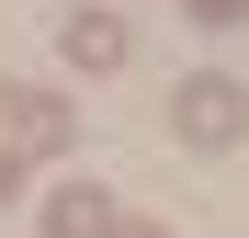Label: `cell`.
<instances>
[{
	"label": "cell",
	"mask_w": 249,
	"mask_h": 238,
	"mask_svg": "<svg viewBox=\"0 0 249 238\" xmlns=\"http://www.w3.org/2000/svg\"><path fill=\"white\" fill-rule=\"evenodd\" d=\"M170 125H181V147H238L249 136V91H238V79H181Z\"/></svg>",
	"instance_id": "obj_1"
},
{
	"label": "cell",
	"mask_w": 249,
	"mask_h": 238,
	"mask_svg": "<svg viewBox=\"0 0 249 238\" xmlns=\"http://www.w3.org/2000/svg\"><path fill=\"white\" fill-rule=\"evenodd\" d=\"M124 57H136V34H124L113 12H79V23H68V68L102 79V68H124Z\"/></svg>",
	"instance_id": "obj_3"
},
{
	"label": "cell",
	"mask_w": 249,
	"mask_h": 238,
	"mask_svg": "<svg viewBox=\"0 0 249 238\" xmlns=\"http://www.w3.org/2000/svg\"><path fill=\"white\" fill-rule=\"evenodd\" d=\"M46 238H113V204L79 182V193H57V204H46Z\"/></svg>",
	"instance_id": "obj_4"
},
{
	"label": "cell",
	"mask_w": 249,
	"mask_h": 238,
	"mask_svg": "<svg viewBox=\"0 0 249 238\" xmlns=\"http://www.w3.org/2000/svg\"><path fill=\"white\" fill-rule=\"evenodd\" d=\"M0 125H12V136H23L34 159L79 136V125H68V102H57V91H34V79H12V91H0Z\"/></svg>",
	"instance_id": "obj_2"
}]
</instances>
